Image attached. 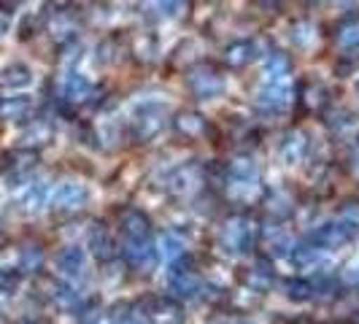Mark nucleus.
<instances>
[{"instance_id": "f257e3e1", "label": "nucleus", "mask_w": 359, "mask_h": 324, "mask_svg": "<svg viewBox=\"0 0 359 324\" xmlns=\"http://www.w3.org/2000/svg\"><path fill=\"white\" fill-rule=\"evenodd\" d=\"M254 222L246 216H230L219 233V246L227 254H243L254 246Z\"/></svg>"}, {"instance_id": "f03ea898", "label": "nucleus", "mask_w": 359, "mask_h": 324, "mask_svg": "<svg viewBox=\"0 0 359 324\" xmlns=\"http://www.w3.org/2000/svg\"><path fill=\"white\" fill-rule=\"evenodd\" d=\"M227 187L233 198H252L259 192V170L252 160H235L227 168Z\"/></svg>"}, {"instance_id": "7ed1b4c3", "label": "nucleus", "mask_w": 359, "mask_h": 324, "mask_svg": "<svg viewBox=\"0 0 359 324\" xmlns=\"http://www.w3.org/2000/svg\"><path fill=\"white\" fill-rule=\"evenodd\" d=\"M359 233V224L357 222H327L322 227H316L313 233H311V243L313 246H319V249H338L343 243H348V241H354Z\"/></svg>"}, {"instance_id": "20e7f679", "label": "nucleus", "mask_w": 359, "mask_h": 324, "mask_svg": "<svg viewBox=\"0 0 359 324\" xmlns=\"http://www.w3.org/2000/svg\"><path fill=\"white\" fill-rule=\"evenodd\" d=\"M165 125V106L162 103H154V100H149V103H141L138 111H135V116H133V127H135V135L138 138H151V135H157Z\"/></svg>"}, {"instance_id": "39448f33", "label": "nucleus", "mask_w": 359, "mask_h": 324, "mask_svg": "<svg viewBox=\"0 0 359 324\" xmlns=\"http://www.w3.org/2000/svg\"><path fill=\"white\" fill-rule=\"evenodd\" d=\"M87 200H90V192H87L84 184H79V181H65V184H60V187L54 189L52 208L54 211H79V208L87 205Z\"/></svg>"}, {"instance_id": "423d86ee", "label": "nucleus", "mask_w": 359, "mask_h": 324, "mask_svg": "<svg viewBox=\"0 0 359 324\" xmlns=\"http://www.w3.org/2000/svg\"><path fill=\"white\" fill-rule=\"evenodd\" d=\"M122 254H125L127 262L135 270H141V273H149V270H154V265H157V249H154V243L149 238L125 241Z\"/></svg>"}, {"instance_id": "0eeeda50", "label": "nucleus", "mask_w": 359, "mask_h": 324, "mask_svg": "<svg viewBox=\"0 0 359 324\" xmlns=\"http://www.w3.org/2000/svg\"><path fill=\"white\" fill-rule=\"evenodd\" d=\"M292 100H294V95H292L289 84H284V81L268 84V87H262V90L257 92V106L262 108V111H268V114H281V111H287V108L292 106Z\"/></svg>"}, {"instance_id": "6e6552de", "label": "nucleus", "mask_w": 359, "mask_h": 324, "mask_svg": "<svg viewBox=\"0 0 359 324\" xmlns=\"http://www.w3.org/2000/svg\"><path fill=\"white\" fill-rule=\"evenodd\" d=\"M54 268L62 278H71V281H79L84 273H87V254L79 246H68L54 257Z\"/></svg>"}, {"instance_id": "1a4fd4ad", "label": "nucleus", "mask_w": 359, "mask_h": 324, "mask_svg": "<svg viewBox=\"0 0 359 324\" xmlns=\"http://www.w3.org/2000/svg\"><path fill=\"white\" fill-rule=\"evenodd\" d=\"M203 284H200V278L192 273V270H170V278H168V292H170V297H176V300H192V297H198Z\"/></svg>"}, {"instance_id": "9d476101", "label": "nucleus", "mask_w": 359, "mask_h": 324, "mask_svg": "<svg viewBox=\"0 0 359 324\" xmlns=\"http://www.w3.org/2000/svg\"><path fill=\"white\" fill-rule=\"evenodd\" d=\"M187 81H189V87H192V92L198 97H214V95H219V92L224 90L222 76L216 71H211V68H195V71H189Z\"/></svg>"}, {"instance_id": "9b49d317", "label": "nucleus", "mask_w": 359, "mask_h": 324, "mask_svg": "<svg viewBox=\"0 0 359 324\" xmlns=\"http://www.w3.org/2000/svg\"><path fill=\"white\" fill-rule=\"evenodd\" d=\"M119 227H122V235L125 241H138V238H149V230H151V222L144 211L138 208H127L125 214L119 216Z\"/></svg>"}, {"instance_id": "f8f14e48", "label": "nucleus", "mask_w": 359, "mask_h": 324, "mask_svg": "<svg viewBox=\"0 0 359 324\" xmlns=\"http://www.w3.org/2000/svg\"><path fill=\"white\" fill-rule=\"evenodd\" d=\"M30 114H33V100L25 95L0 100V119H6V122H25Z\"/></svg>"}, {"instance_id": "ddd939ff", "label": "nucleus", "mask_w": 359, "mask_h": 324, "mask_svg": "<svg viewBox=\"0 0 359 324\" xmlns=\"http://www.w3.org/2000/svg\"><path fill=\"white\" fill-rule=\"evenodd\" d=\"M92 92H95L92 81L87 76H81V73H71L65 79V84H62V95H65L68 103H84V100L92 97Z\"/></svg>"}, {"instance_id": "4468645a", "label": "nucleus", "mask_w": 359, "mask_h": 324, "mask_svg": "<svg viewBox=\"0 0 359 324\" xmlns=\"http://www.w3.org/2000/svg\"><path fill=\"white\" fill-rule=\"evenodd\" d=\"M90 249L95 252V257L103 259V262L116 257V243H114V238L108 235L106 227H92L90 230Z\"/></svg>"}, {"instance_id": "2eb2a0df", "label": "nucleus", "mask_w": 359, "mask_h": 324, "mask_svg": "<svg viewBox=\"0 0 359 324\" xmlns=\"http://www.w3.org/2000/svg\"><path fill=\"white\" fill-rule=\"evenodd\" d=\"M0 84L3 87H11V90H22V87H30L33 84V71L22 62H14L8 68L0 71Z\"/></svg>"}, {"instance_id": "dca6fc26", "label": "nucleus", "mask_w": 359, "mask_h": 324, "mask_svg": "<svg viewBox=\"0 0 359 324\" xmlns=\"http://www.w3.org/2000/svg\"><path fill=\"white\" fill-rule=\"evenodd\" d=\"M292 259L300 265L303 270H316V268H324L327 265V254H324V249H319V246H297L294 249V254H292Z\"/></svg>"}, {"instance_id": "f3484780", "label": "nucleus", "mask_w": 359, "mask_h": 324, "mask_svg": "<svg viewBox=\"0 0 359 324\" xmlns=\"http://www.w3.org/2000/svg\"><path fill=\"white\" fill-rule=\"evenodd\" d=\"M303 154H306V135L303 133H289L281 141V160L287 165H294V162L303 160Z\"/></svg>"}, {"instance_id": "a211bd4d", "label": "nucleus", "mask_w": 359, "mask_h": 324, "mask_svg": "<svg viewBox=\"0 0 359 324\" xmlns=\"http://www.w3.org/2000/svg\"><path fill=\"white\" fill-rule=\"evenodd\" d=\"M43 203H46V187L43 184H30L27 189H25V195L19 198V208L25 211V214H38L41 208H43Z\"/></svg>"}, {"instance_id": "6ab92c4d", "label": "nucleus", "mask_w": 359, "mask_h": 324, "mask_svg": "<svg viewBox=\"0 0 359 324\" xmlns=\"http://www.w3.org/2000/svg\"><path fill=\"white\" fill-rule=\"evenodd\" d=\"M254 52H257V46L252 41H238L227 49V65L230 68H243L254 60Z\"/></svg>"}, {"instance_id": "aec40b11", "label": "nucleus", "mask_w": 359, "mask_h": 324, "mask_svg": "<svg viewBox=\"0 0 359 324\" xmlns=\"http://www.w3.org/2000/svg\"><path fill=\"white\" fill-rule=\"evenodd\" d=\"M289 73V57L281 52H270L265 60V76H268L273 84H278L284 76Z\"/></svg>"}, {"instance_id": "412c9836", "label": "nucleus", "mask_w": 359, "mask_h": 324, "mask_svg": "<svg viewBox=\"0 0 359 324\" xmlns=\"http://www.w3.org/2000/svg\"><path fill=\"white\" fill-rule=\"evenodd\" d=\"M165 187H168L170 192H176V195H184V192H189V189L195 187V170H187V168H181V170H176V173H170Z\"/></svg>"}, {"instance_id": "4be33fe9", "label": "nucleus", "mask_w": 359, "mask_h": 324, "mask_svg": "<svg viewBox=\"0 0 359 324\" xmlns=\"http://www.w3.org/2000/svg\"><path fill=\"white\" fill-rule=\"evenodd\" d=\"M176 127H179L184 135H189V138H198L205 133V119L198 116V114H181L179 119H176Z\"/></svg>"}, {"instance_id": "5701e85b", "label": "nucleus", "mask_w": 359, "mask_h": 324, "mask_svg": "<svg viewBox=\"0 0 359 324\" xmlns=\"http://www.w3.org/2000/svg\"><path fill=\"white\" fill-rule=\"evenodd\" d=\"M284 287H287V297L294 300V303H306V300L313 297V284L303 281V278H289Z\"/></svg>"}, {"instance_id": "b1692460", "label": "nucleus", "mask_w": 359, "mask_h": 324, "mask_svg": "<svg viewBox=\"0 0 359 324\" xmlns=\"http://www.w3.org/2000/svg\"><path fill=\"white\" fill-rule=\"evenodd\" d=\"M160 246H162V257H165L168 262H176V259L184 257V241H181L179 235L165 233L160 238Z\"/></svg>"}, {"instance_id": "393cba45", "label": "nucleus", "mask_w": 359, "mask_h": 324, "mask_svg": "<svg viewBox=\"0 0 359 324\" xmlns=\"http://www.w3.org/2000/svg\"><path fill=\"white\" fill-rule=\"evenodd\" d=\"M49 135H52V127H49V122H41L38 119L36 125H30V130L22 135V144L25 146H41L49 141Z\"/></svg>"}, {"instance_id": "a878e982", "label": "nucleus", "mask_w": 359, "mask_h": 324, "mask_svg": "<svg viewBox=\"0 0 359 324\" xmlns=\"http://www.w3.org/2000/svg\"><path fill=\"white\" fill-rule=\"evenodd\" d=\"M292 41H294V46L308 49V46L316 41V27H313L311 22H297V25L292 27Z\"/></svg>"}, {"instance_id": "bb28decb", "label": "nucleus", "mask_w": 359, "mask_h": 324, "mask_svg": "<svg viewBox=\"0 0 359 324\" xmlns=\"http://www.w3.org/2000/svg\"><path fill=\"white\" fill-rule=\"evenodd\" d=\"M270 278H273V273H270V262L268 259H257V265L252 268V273H249V284L257 289H265L270 284Z\"/></svg>"}, {"instance_id": "cd10ccee", "label": "nucleus", "mask_w": 359, "mask_h": 324, "mask_svg": "<svg viewBox=\"0 0 359 324\" xmlns=\"http://www.w3.org/2000/svg\"><path fill=\"white\" fill-rule=\"evenodd\" d=\"M22 273L17 268H0V295H11L19 289Z\"/></svg>"}, {"instance_id": "c85d7f7f", "label": "nucleus", "mask_w": 359, "mask_h": 324, "mask_svg": "<svg viewBox=\"0 0 359 324\" xmlns=\"http://www.w3.org/2000/svg\"><path fill=\"white\" fill-rule=\"evenodd\" d=\"M43 265V249L41 246H25L22 252V270H38Z\"/></svg>"}, {"instance_id": "c756f323", "label": "nucleus", "mask_w": 359, "mask_h": 324, "mask_svg": "<svg viewBox=\"0 0 359 324\" xmlns=\"http://www.w3.org/2000/svg\"><path fill=\"white\" fill-rule=\"evenodd\" d=\"M343 49H359V22L354 25H346L341 30V36H338Z\"/></svg>"}, {"instance_id": "7c9ffc66", "label": "nucleus", "mask_w": 359, "mask_h": 324, "mask_svg": "<svg viewBox=\"0 0 359 324\" xmlns=\"http://www.w3.org/2000/svg\"><path fill=\"white\" fill-rule=\"evenodd\" d=\"M270 203H276V208H270V211H276L278 216H289V214H292V205H289L287 195H281V192H278V195H273V200H270Z\"/></svg>"}, {"instance_id": "2f4dec72", "label": "nucleus", "mask_w": 359, "mask_h": 324, "mask_svg": "<svg viewBox=\"0 0 359 324\" xmlns=\"http://www.w3.org/2000/svg\"><path fill=\"white\" fill-rule=\"evenodd\" d=\"M154 8H160V14H165V17H176L179 14L176 8H181V3H157Z\"/></svg>"}, {"instance_id": "473e14b6", "label": "nucleus", "mask_w": 359, "mask_h": 324, "mask_svg": "<svg viewBox=\"0 0 359 324\" xmlns=\"http://www.w3.org/2000/svg\"><path fill=\"white\" fill-rule=\"evenodd\" d=\"M346 278H348L351 284H357V287H359V265H354V268L348 270V273H346Z\"/></svg>"}, {"instance_id": "72a5a7b5", "label": "nucleus", "mask_w": 359, "mask_h": 324, "mask_svg": "<svg viewBox=\"0 0 359 324\" xmlns=\"http://www.w3.org/2000/svg\"><path fill=\"white\" fill-rule=\"evenodd\" d=\"M114 324H141L138 319H133V316H122V319H116Z\"/></svg>"}, {"instance_id": "f704fd0d", "label": "nucleus", "mask_w": 359, "mask_h": 324, "mask_svg": "<svg viewBox=\"0 0 359 324\" xmlns=\"http://www.w3.org/2000/svg\"><path fill=\"white\" fill-rule=\"evenodd\" d=\"M354 160H357V165H359V138H357V144H354Z\"/></svg>"}, {"instance_id": "c9c22d12", "label": "nucleus", "mask_w": 359, "mask_h": 324, "mask_svg": "<svg viewBox=\"0 0 359 324\" xmlns=\"http://www.w3.org/2000/svg\"><path fill=\"white\" fill-rule=\"evenodd\" d=\"M0 33H3V22H0Z\"/></svg>"}, {"instance_id": "e433bc0d", "label": "nucleus", "mask_w": 359, "mask_h": 324, "mask_svg": "<svg viewBox=\"0 0 359 324\" xmlns=\"http://www.w3.org/2000/svg\"><path fill=\"white\" fill-rule=\"evenodd\" d=\"M357 92H359V84H357Z\"/></svg>"}, {"instance_id": "4c0bfd02", "label": "nucleus", "mask_w": 359, "mask_h": 324, "mask_svg": "<svg viewBox=\"0 0 359 324\" xmlns=\"http://www.w3.org/2000/svg\"><path fill=\"white\" fill-rule=\"evenodd\" d=\"M0 241H3V235H0Z\"/></svg>"}]
</instances>
